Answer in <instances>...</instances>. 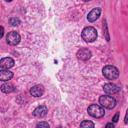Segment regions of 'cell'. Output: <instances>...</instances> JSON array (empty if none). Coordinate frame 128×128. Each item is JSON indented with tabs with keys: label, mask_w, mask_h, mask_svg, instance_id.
Masks as SVG:
<instances>
[{
	"label": "cell",
	"mask_w": 128,
	"mask_h": 128,
	"mask_svg": "<svg viewBox=\"0 0 128 128\" xmlns=\"http://www.w3.org/2000/svg\"><path fill=\"white\" fill-rule=\"evenodd\" d=\"M97 31L94 27L88 26L82 30V38L86 42H93L97 38Z\"/></svg>",
	"instance_id": "cell-1"
},
{
	"label": "cell",
	"mask_w": 128,
	"mask_h": 128,
	"mask_svg": "<svg viewBox=\"0 0 128 128\" xmlns=\"http://www.w3.org/2000/svg\"><path fill=\"white\" fill-rule=\"evenodd\" d=\"M87 112L90 116L94 117V118H101L104 116L105 111H104V107H102L101 105H97V104H92L88 107Z\"/></svg>",
	"instance_id": "cell-2"
},
{
	"label": "cell",
	"mask_w": 128,
	"mask_h": 128,
	"mask_svg": "<svg viewBox=\"0 0 128 128\" xmlns=\"http://www.w3.org/2000/svg\"><path fill=\"white\" fill-rule=\"evenodd\" d=\"M102 72H103V75H104L107 79H109V80H114V79L118 78V76H119V71H118V69H117L115 66H112V65H107V66H105V67L103 68Z\"/></svg>",
	"instance_id": "cell-3"
},
{
	"label": "cell",
	"mask_w": 128,
	"mask_h": 128,
	"mask_svg": "<svg viewBox=\"0 0 128 128\" xmlns=\"http://www.w3.org/2000/svg\"><path fill=\"white\" fill-rule=\"evenodd\" d=\"M99 103L102 107L107 109H113L116 106V100L109 95H102L99 98Z\"/></svg>",
	"instance_id": "cell-4"
},
{
	"label": "cell",
	"mask_w": 128,
	"mask_h": 128,
	"mask_svg": "<svg viewBox=\"0 0 128 128\" xmlns=\"http://www.w3.org/2000/svg\"><path fill=\"white\" fill-rule=\"evenodd\" d=\"M20 39H21V37H20L19 33H17L16 31H11V32H9V33L7 34V36H6V41H7V43H8L9 45H12V46L17 45V44L20 42Z\"/></svg>",
	"instance_id": "cell-5"
},
{
	"label": "cell",
	"mask_w": 128,
	"mask_h": 128,
	"mask_svg": "<svg viewBox=\"0 0 128 128\" xmlns=\"http://www.w3.org/2000/svg\"><path fill=\"white\" fill-rule=\"evenodd\" d=\"M103 90H104V92H105L106 94H108V95H112V94L117 93V92L120 90V88H119L116 84H113V83H107V84H105V85L103 86Z\"/></svg>",
	"instance_id": "cell-6"
},
{
	"label": "cell",
	"mask_w": 128,
	"mask_h": 128,
	"mask_svg": "<svg viewBox=\"0 0 128 128\" xmlns=\"http://www.w3.org/2000/svg\"><path fill=\"white\" fill-rule=\"evenodd\" d=\"M77 57L78 59L80 60H83V61H86L88 59H90L91 57V51L87 48H81L77 51Z\"/></svg>",
	"instance_id": "cell-7"
},
{
	"label": "cell",
	"mask_w": 128,
	"mask_h": 128,
	"mask_svg": "<svg viewBox=\"0 0 128 128\" xmlns=\"http://www.w3.org/2000/svg\"><path fill=\"white\" fill-rule=\"evenodd\" d=\"M15 64L14 60L10 57H6V58H2L0 61V68L1 69H9L11 67H13Z\"/></svg>",
	"instance_id": "cell-8"
},
{
	"label": "cell",
	"mask_w": 128,
	"mask_h": 128,
	"mask_svg": "<svg viewBox=\"0 0 128 128\" xmlns=\"http://www.w3.org/2000/svg\"><path fill=\"white\" fill-rule=\"evenodd\" d=\"M43 93H44V87L40 84L35 85L30 89V94L34 97H40L43 95Z\"/></svg>",
	"instance_id": "cell-9"
},
{
	"label": "cell",
	"mask_w": 128,
	"mask_h": 128,
	"mask_svg": "<svg viewBox=\"0 0 128 128\" xmlns=\"http://www.w3.org/2000/svg\"><path fill=\"white\" fill-rule=\"evenodd\" d=\"M100 13H101V9L100 8H94L93 10H91L89 13H88V16H87V19L89 22H94L96 21L99 16H100Z\"/></svg>",
	"instance_id": "cell-10"
},
{
	"label": "cell",
	"mask_w": 128,
	"mask_h": 128,
	"mask_svg": "<svg viewBox=\"0 0 128 128\" xmlns=\"http://www.w3.org/2000/svg\"><path fill=\"white\" fill-rule=\"evenodd\" d=\"M47 107L46 106H44V105H40V106H38L34 111H33V115L35 116V117H38V118H42V117H44L46 114H47Z\"/></svg>",
	"instance_id": "cell-11"
},
{
	"label": "cell",
	"mask_w": 128,
	"mask_h": 128,
	"mask_svg": "<svg viewBox=\"0 0 128 128\" xmlns=\"http://www.w3.org/2000/svg\"><path fill=\"white\" fill-rule=\"evenodd\" d=\"M13 77V73L8 69H0V80L5 82L10 80Z\"/></svg>",
	"instance_id": "cell-12"
},
{
	"label": "cell",
	"mask_w": 128,
	"mask_h": 128,
	"mask_svg": "<svg viewBox=\"0 0 128 128\" xmlns=\"http://www.w3.org/2000/svg\"><path fill=\"white\" fill-rule=\"evenodd\" d=\"M1 91L3 93H11L14 91V86L10 83H5L1 86Z\"/></svg>",
	"instance_id": "cell-13"
},
{
	"label": "cell",
	"mask_w": 128,
	"mask_h": 128,
	"mask_svg": "<svg viewBox=\"0 0 128 128\" xmlns=\"http://www.w3.org/2000/svg\"><path fill=\"white\" fill-rule=\"evenodd\" d=\"M94 126H95L94 123L91 122V121H88V120H85V121L81 122V124H80V127H83V128H88V127L93 128Z\"/></svg>",
	"instance_id": "cell-14"
},
{
	"label": "cell",
	"mask_w": 128,
	"mask_h": 128,
	"mask_svg": "<svg viewBox=\"0 0 128 128\" xmlns=\"http://www.w3.org/2000/svg\"><path fill=\"white\" fill-rule=\"evenodd\" d=\"M9 22H10V24H11L12 26H17V25L20 24V20H19V18H16V17L11 18V19L9 20Z\"/></svg>",
	"instance_id": "cell-15"
},
{
	"label": "cell",
	"mask_w": 128,
	"mask_h": 128,
	"mask_svg": "<svg viewBox=\"0 0 128 128\" xmlns=\"http://www.w3.org/2000/svg\"><path fill=\"white\" fill-rule=\"evenodd\" d=\"M49 124L47 122H40L37 124V127H45V128H49Z\"/></svg>",
	"instance_id": "cell-16"
},
{
	"label": "cell",
	"mask_w": 128,
	"mask_h": 128,
	"mask_svg": "<svg viewBox=\"0 0 128 128\" xmlns=\"http://www.w3.org/2000/svg\"><path fill=\"white\" fill-rule=\"evenodd\" d=\"M104 28H105V34H106V39H107V41H109V35H108V32H107V25H106V22L104 23Z\"/></svg>",
	"instance_id": "cell-17"
},
{
	"label": "cell",
	"mask_w": 128,
	"mask_h": 128,
	"mask_svg": "<svg viewBox=\"0 0 128 128\" xmlns=\"http://www.w3.org/2000/svg\"><path fill=\"white\" fill-rule=\"evenodd\" d=\"M118 118H119V113H116V114L114 115L113 119H112V120H113V122H114V123H116V122L118 121Z\"/></svg>",
	"instance_id": "cell-18"
},
{
	"label": "cell",
	"mask_w": 128,
	"mask_h": 128,
	"mask_svg": "<svg viewBox=\"0 0 128 128\" xmlns=\"http://www.w3.org/2000/svg\"><path fill=\"white\" fill-rule=\"evenodd\" d=\"M124 120H125V123H128V109H127V111H126V115H125Z\"/></svg>",
	"instance_id": "cell-19"
},
{
	"label": "cell",
	"mask_w": 128,
	"mask_h": 128,
	"mask_svg": "<svg viewBox=\"0 0 128 128\" xmlns=\"http://www.w3.org/2000/svg\"><path fill=\"white\" fill-rule=\"evenodd\" d=\"M3 34H4V28H3V27H1V32H0V38H2V37H3Z\"/></svg>",
	"instance_id": "cell-20"
},
{
	"label": "cell",
	"mask_w": 128,
	"mask_h": 128,
	"mask_svg": "<svg viewBox=\"0 0 128 128\" xmlns=\"http://www.w3.org/2000/svg\"><path fill=\"white\" fill-rule=\"evenodd\" d=\"M106 127H107V128H108V127H112V128H113V127H114V124H113V123H108V124H106Z\"/></svg>",
	"instance_id": "cell-21"
},
{
	"label": "cell",
	"mask_w": 128,
	"mask_h": 128,
	"mask_svg": "<svg viewBox=\"0 0 128 128\" xmlns=\"http://www.w3.org/2000/svg\"><path fill=\"white\" fill-rule=\"evenodd\" d=\"M5 1H7V2H11L12 0H5Z\"/></svg>",
	"instance_id": "cell-22"
},
{
	"label": "cell",
	"mask_w": 128,
	"mask_h": 128,
	"mask_svg": "<svg viewBox=\"0 0 128 128\" xmlns=\"http://www.w3.org/2000/svg\"><path fill=\"white\" fill-rule=\"evenodd\" d=\"M83 1H85V2H87V1H90V0H83Z\"/></svg>",
	"instance_id": "cell-23"
}]
</instances>
